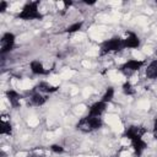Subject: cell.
<instances>
[{
	"instance_id": "cell-1",
	"label": "cell",
	"mask_w": 157,
	"mask_h": 157,
	"mask_svg": "<svg viewBox=\"0 0 157 157\" xmlns=\"http://www.w3.org/2000/svg\"><path fill=\"white\" fill-rule=\"evenodd\" d=\"M103 126V120L101 117H92V115H86L78 120L76 124V129L81 132H92L94 130H98Z\"/></svg>"
},
{
	"instance_id": "cell-2",
	"label": "cell",
	"mask_w": 157,
	"mask_h": 157,
	"mask_svg": "<svg viewBox=\"0 0 157 157\" xmlns=\"http://www.w3.org/2000/svg\"><path fill=\"white\" fill-rule=\"evenodd\" d=\"M38 5L39 1H29L27 4H25V6L22 7V10L17 13V18L20 20H25V21H29V20H42L43 15L40 13V11L38 10Z\"/></svg>"
},
{
	"instance_id": "cell-3",
	"label": "cell",
	"mask_w": 157,
	"mask_h": 157,
	"mask_svg": "<svg viewBox=\"0 0 157 157\" xmlns=\"http://www.w3.org/2000/svg\"><path fill=\"white\" fill-rule=\"evenodd\" d=\"M124 48V39L120 37H113L110 39H107L102 42L99 48V55H105L109 53H118L121 52Z\"/></svg>"
},
{
	"instance_id": "cell-4",
	"label": "cell",
	"mask_w": 157,
	"mask_h": 157,
	"mask_svg": "<svg viewBox=\"0 0 157 157\" xmlns=\"http://www.w3.org/2000/svg\"><path fill=\"white\" fill-rule=\"evenodd\" d=\"M15 42H16V36L13 33H11V32L4 33L1 37V40H0V44H1L0 53L2 55L6 53H10L15 48Z\"/></svg>"
},
{
	"instance_id": "cell-5",
	"label": "cell",
	"mask_w": 157,
	"mask_h": 157,
	"mask_svg": "<svg viewBox=\"0 0 157 157\" xmlns=\"http://www.w3.org/2000/svg\"><path fill=\"white\" fill-rule=\"evenodd\" d=\"M145 65L144 60H136V59H130L128 61H125L123 65H120L119 71H121L125 75H130L135 71H139L140 69H142V66Z\"/></svg>"
},
{
	"instance_id": "cell-6",
	"label": "cell",
	"mask_w": 157,
	"mask_h": 157,
	"mask_svg": "<svg viewBox=\"0 0 157 157\" xmlns=\"http://www.w3.org/2000/svg\"><path fill=\"white\" fill-rule=\"evenodd\" d=\"M130 142H131V146L134 148V152L137 157H141V155L144 153V151L146 150L147 147V144L145 142V140L142 139V135H137L132 139H130Z\"/></svg>"
},
{
	"instance_id": "cell-7",
	"label": "cell",
	"mask_w": 157,
	"mask_h": 157,
	"mask_svg": "<svg viewBox=\"0 0 157 157\" xmlns=\"http://www.w3.org/2000/svg\"><path fill=\"white\" fill-rule=\"evenodd\" d=\"M140 44H141V42H140V38L137 37L136 33L126 32V37L124 38V48L135 49V48H139Z\"/></svg>"
},
{
	"instance_id": "cell-8",
	"label": "cell",
	"mask_w": 157,
	"mask_h": 157,
	"mask_svg": "<svg viewBox=\"0 0 157 157\" xmlns=\"http://www.w3.org/2000/svg\"><path fill=\"white\" fill-rule=\"evenodd\" d=\"M6 98H7L9 103L11 104V107L15 108V109H17V108H20V105H21V99H22L23 97H22V94H20V93L16 92L15 90H7V91H6Z\"/></svg>"
},
{
	"instance_id": "cell-9",
	"label": "cell",
	"mask_w": 157,
	"mask_h": 157,
	"mask_svg": "<svg viewBox=\"0 0 157 157\" xmlns=\"http://www.w3.org/2000/svg\"><path fill=\"white\" fill-rule=\"evenodd\" d=\"M107 109V103L102 102V101H97L93 104H91L90 109H88V115L92 117H101Z\"/></svg>"
},
{
	"instance_id": "cell-10",
	"label": "cell",
	"mask_w": 157,
	"mask_h": 157,
	"mask_svg": "<svg viewBox=\"0 0 157 157\" xmlns=\"http://www.w3.org/2000/svg\"><path fill=\"white\" fill-rule=\"evenodd\" d=\"M145 132H146V129H144L141 126H136V125H130L129 128L125 129L123 136L130 140V139H132V137H135L137 135H144Z\"/></svg>"
},
{
	"instance_id": "cell-11",
	"label": "cell",
	"mask_w": 157,
	"mask_h": 157,
	"mask_svg": "<svg viewBox=\"0 0 157 157\" xmlns=\"http://www.w3.org/2000/svg\"><path fill=\"white\" fill-rule=\"evenodd\" d=\"M29 102L34 107H40L47 102V97L33 88V91L31 92V96H29Z\"/></svg>"
},
{
	"instance_id": "cell-12",
	"label": "cell",
	"mask_w": 157,
	"mask_h": 157,
	"mask_svg": "<svg viewBox=\"0 0 157 157\" xmlns=\"http://www.w3.org/2000/svg\"><path fill=\"white\" fill-rule=\"evenodd\" d=\"M29 69L32 74L34 75H48L49 74V69H45L39 60H32L29 63Z\"/></svg>"
},
{
	"instance_id": "cell-13",
	"label": "cell",
	"mask_w": 157,
	"mask_h": 157,
	"mask_svg": "<svg viewBox=\"0 0 157 157\" xmlns=\"http://www.w3.org/2000/svg\"><path fill=\"white\" fill-rule=\"evenodd\" d=\"M58 88H59L58 86H53V85H50L49 82H45V81H40L34 87V90L40 92V93H54V92L58 91Z\"/></svg>"
},
{
	"instance_id": "cell-14",
	"label": "cell",
	"mask_w": 157,
	"mask_h": 157,
	"mask_svg": "<svg viewBox=\"0 0 157 157\" xmlns=\"http://www.w3.org/2000/svg\"><path fill=\"white\" fill-rule=\"evenodd\" d=\"M145 75H146V77L150 78V80H156V78H157V59L152 60V61L147 65V67H146V70H145Z\"/></svg>"
},
{
	"instance_id": "cell-15",
	"label": "cell",
	"mask_w": 157,
	"mask_h": 157,
	"mask_svg": "<svg viewBox=\"0 0 157 157\" xmlns=\"http://www.w3.org/2000/svg\"><path fill=\"white\" fill-rule=\"evenodd\" d=\"M114 93H115V91H114V88L113 87H108L107 90H105V92H104V94L102 96V98H101V101L102 102H104V103H110L112 101H113V98H114Z\"/></svg>"
},
{
	"instance_id": "cell-16",
	"label": "cell",
	"mask_w": 157,
	"mask_h": 157,
	"mask_svg": "<svg viewBox=\"0 0 157 157\" xmlns=\"http://www.w3.org/2000/svg\"><path fill=\"white\" fill-rule=\"evenodd\" d=\"M12 132V126L10 124V121H5L4 119L0 123V134L1 135H11Z\"/></svg>"
},
{
	"instance_id": "cell-17",
	"label": "cell",
	"mask_w": 157,
	"mask_h": 157,
	"mask_svg": "<svg viewBox=\"0 0 157 157\" xmlns=\"http://www.w3.org/2000/svg\"><path fill=\"white\" fill-rule=\"evenodd\" d=\"M121 90H123L124 94H126V96H132V94H135V88H134V86H132L129 81H126V82L123 83Z\"/></svg>"
},
{
	"instance_id": "cell-18",
	"label": "cell",
	"mask_w": 157,
	"mask_h": 157,
	"mask_svg": "<svg viewBox=\"0 0 157 157\" xmlns=\"http://www.w3.org/2000/svg\"><path fill=\"white\" fill-rule=\"evenodd\" d=\"M82 26H83V22H82V21L75 22V23L70 25V26L65 29V32H66V33H75V32H78V31L82 28Z\"/></svg>"
},
{
	"instance_id": "cell-19",
	"label": "cell",
	"mask_w": 157,
	"mask_h": 157,
	"mask_svg": "<svg viewBox=\"0 0 157 157\" xmlns=\"http://www.w3.org/2000/svg\"><path fill=\"white\" fill-rule=\"evenodd\" d=\"M50 151H52V152H54V153H63V152H64V147H63V146H60V145L54 144V145H52V146H50Z\"/></svg>"
},
{
	"instance_id": "cell-20",
	"label": "cell",
	"mask_w": 157,
	"mask_h": 157,
	"mask_svg": "<svg viewBox=\"0 0 157 157\" xmlns=\"http://www.w3.org/2000/svg\"><path fill=\"white\" fill-rule=\"evenodd\" d=\"M6 9H7V2L6 1H0V12L2 13V12H5L6 11Z\"/></svg>"
},
{
	"instance_id": "cell-21",
	"label": "cell",
	"mask_w": 157,
	"mask_h": 157,
	"mask_svg": "<svg viewBox=\"0 0 157 157\" xmlns=\"http://www.w3.org/2000/svg\"><path fill=\"white\" fill-rule=\"evenodd\" d=\"M153 135H155V139H157V115L155 117V120H153Z\"/></svg>"
},
{
	"instance_id": "cell-22",
	"label": "cell",
	"mask_w": 157,
	"mask_h": 157,
	"mask_svg": "<svg viewBox=\"0 0 157 157\" xmlns=\"http://www.w3.org/2000/svg\"><path fill=\"white\" fill-rule=\"evenodd\" d=\"M61 4H63V5L65 6V10H66V9L69 7V6H71V5H72V1H67V0H64V1L61 2Z\"/></svg>"
},
{
	"instance_id": "cell-23",
	"label": "cell",
	"mask_w": 157,
	"mask_h": 157,
	"mask_svg": "<svg viewBox=\"0 0 157 157\" xmlns=\"http://www.w3.org/2000/svg\"><path fill=\"white\" fill-rule=\"evenodd\" d=\"M26 157H38V155H34V153H29V155H27Z\"/></svg>"
},
{
	"instance_id": "cell-24",
	"label": "cell",
	"mask_w": 157,
	"mask_h": 157,
	"mask_svg": "<svg viewBox=\"0 0 157 157\" xmlns=\"http://www.w3.org/2000/svg\"><path fill=\"white\" fill-rule=\"evenodd\" d=\"M38 157H45V156H43V155H38Z\"/></svg>"
},
{
	"instance_id": "cell-25",
	"label": "cell",
	"mask_w": 157,
	"mask_h": 157,
	"mask_svg": "<svg viewBox=\"0 0 157 157\" xmlns=\"http://www.w3.org/2000/svg\"><path fill=\"white\" fill-rule=\"evenodd\" d=\"M156 55H157V49H156Z\"/></svg>"
}]
</instances>
